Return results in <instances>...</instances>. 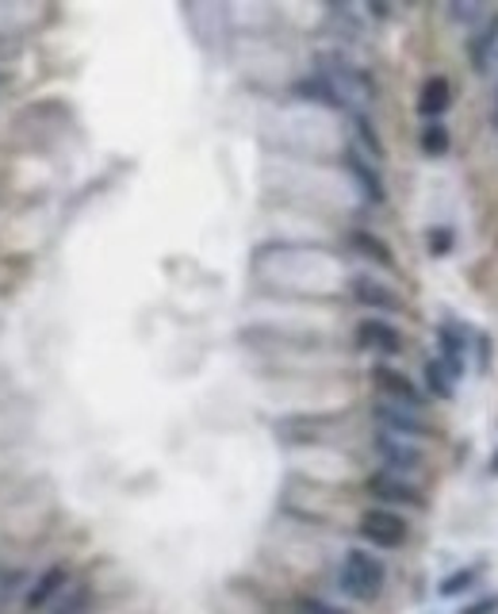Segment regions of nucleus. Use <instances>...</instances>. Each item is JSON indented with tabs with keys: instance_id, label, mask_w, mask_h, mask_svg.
Instances as JSON below:
<instances>
[{
	"instance_id": "1",
	"label": "nucleus",
	"mask_w": 498,
	"mask_h": 614,
	"mask_svg": "<svg viewBox=\"0 0 498 614\" xmlns=\"http://www.w3.org/2000/svg\"><path fill=\"white\" fill-rule=\"evenodd\" d=\"M315 73L337 88V96L349 104V111H357V104H372L376 101V78H372V73L360 70L357 62H349V58L337 55V50L315 58Z\"/></svg>"
},
{
	"instance_id": "2",
	"label": "nucleus",
	"mask_w": 498,
	"mask_h": 614,
	"mask_svg": "<svg viewBox=\"0 0 498 614\" xmlns=\"http://www.w3.org/2000/svg\"><path fill=\"white\" fill-rule=\"evenodd\" d=\"M383 583H388V568H383V560L376 557V553L349 550L342 557V568H337V588H342L349 599H357V603H376L380 591H383Z\"/></svg>"
},
{
	"instance_id": "3",
	"label": "nucleus",
	"mask_w": 498,
	"mask_h": 614,
	"mask_svg": "<svg viewBox=\"0 0 498 614\" xmlns=\"http://www.w3.org/2000/svg\"><path fill=\"white\" fill-rule=\"evenodd\" d=\"M357 530L368 545H376V550H399V545H406V538H411L406 519L399 511H391V507H368V511L360 515Z\"/></svg>"
},
{
	"instance_id": "4",
	"label": "nucleus",
	"mask_w": 498,
	"mask_h": 614,
	"mask_svg": "<svg viewBox=\"0 0 498 614\" xmlns=\"http://www.w3.org/2000/svg\"><path fill=\"white\" fill-rule=\"evenodd\" d=\"M372 385H376V392H380V400H391V403H399V408L418 411L422 403H426V388H418L403 369H395V365H388V362L372 365Z\"/></svg>"
},
{
	"instance_id": "5",
	"label": "nucleus",
	"mask_w": 498,
	"mask_h": 614,
	"mask_svg": "<svg viewBox=\"0 0 498 614\" xmlns=\"http://www.w3.org/2000/svg\"><path fill=\"white\" fill-rule=\"evenodd\" d=\"M372 449H376V457H380V465L388 469V473H395V476H411V473H418V469L426 465V453H422L418 446H411L406 438H395V434L376 430Z\"/></svg>"
},
{
	"instance_id": "6",
	"label": "nucleus",
	"mask_w": 498,
	"mask_h": 614,
	"mask_svg": "<svg viewBox=\"0 0 498 614\" xmlns=\"http://www.w3.org/2000/svg\"><path fill=\"white\" fill-rule=\"evenodd\" d=\"M368 496L376 499L380 507H422V492H418V484L411 481V476H395V473H388V469H380V473H372L368 476Z\"/></svg>"
},
{
	"instance_id": "7",
	"label": "nucleus",
	"mask_w": 498,
	"mask_h": 614,
	"mask_svg": "<svg viewBox=\"0 0 498 614\" xmlns=\"http://www.w3.org/2000/svg\"><path fill=\"white\" fill-rule=\"evenodd\" d=\"M66 588H70V568H66V565L43 568V572L27 583V595H24V603H20V611H24V614H47L50 606L58 603V595H62Z\"/></svg>"
},
{
	"instance_id": "8",
	"label": "nucleus",
	"mask_w": 498,
	"mask_h": 614,
	"mask_svg": "<svg viewBox=\"0 0 498 614\" xmlns=\"http://www.w3.org/2000/svg\"><path fill=\"white\" fill-rule=\"evenodd\" d=\"M372 418H376V430H380V434H395V438H406V441L426 438V434H429L426 418H422L418 411L399 408V403H391V400H376L372 403Z\"/></svg>"
},
{
	"instance_id": "9",
	"label": "nucleus",
	"mask_w": 498,
	"mask_h": 614,
	"mask_svg": "<svg viewBox=\"0 0 498 614\" xmlns=\"http://www.w3.org/2000/svg\"><path fill=\"white\" fill-rule=\"evenodd\" d=\"M349 296H353V304L368 307V311H380V316L403 311V296H399L391 284H383L380 276H368V273L349 276Z\"/></svg>"
},
{
	"instance_id": "10",
	"label": "nucleus",
	"mask_w": 498,
	"mask_h": 614,
	"mask_svg": "<svg viewBox=\"0 0 498 614\" xmlns=\"http://www.w3.org/2000/svg\"><path fill=\"white\" fill-rule=\"evenodd\" d=\"M353 342H357V350L376 354V357L403 354V334H399V327H391L388 319H360L357 331H353Z\"/></svg>"
},
{
	"instance_id": "11",
	"label": "nucleus",
	"mask_w": 498,
	"mask_h": 614,
	"mask_svg": "<svg viewBox=\"0 0 498 614\" xmlns=\"http://www.w3.org/2000/svg\"><path fill=\"white\" fill-rule=\"evenodd\" d=\"M437 362L444 365V373H449L452 380L464 377L467 369V331L460 323H452V319H444L441 327H437Z\"/></svg>"
},
{
	"instance_id": "12",
	"label": "nucleus",
	"mask_w": 498,
	"mask_h": 614,
	"mask_svg": "<svg viewBox=\"0 0 498 614\" xmlns=\"http://www.w3.org/2000/svg\"><path fill=\"white\" fill-rule=\"evenodd\" d=\"M342 166H345V174L357 181V189H360V197L368 200V204H383L388 200V189H383V174L376 169V162H368L365 154H360L357 146H349L342 154Z\"/></svg>"
},
{
	"instance_id": "13",
	"label": "nucleus",
	"mask_w": 498,
	"mask_h": 614,
	"mask_svg": "<svg viewBox=\"0 0 498 614\" xmlns=\"http://www.w3.org/2000/svg\"><path fill=\"white\" fill-rule=\"evenodd\" d=\"M495 50H498V12H487L479 27H472L467 35V62H472L475 73H483L490 62H495Z\"/></svg>"
},
{
	"instance_id": "14",
	"label": "nucleus",
	"mask_w": 498,
	"mask_h": 614,
	"mask_svg": "<svg viewBox=\"0 0 498 614\" xmlns=\"http://www.w3.org/2000/svg\"><path fill=\"white\" fill-rule=\"evenodd\" d=\"M452 108V81L449 78H429L418 88V116L422 119H441Z\"/></svg>"
},
{
	"instance_id": "15",
	"label": "nucleus",
	"mask_w": 498,
	"mask_h": 614,
	"mask_svg": "<svg viewBox=\"0 0 498 614\" xmlns=\"http://www.w3.org/2000/svg\"><path fill=\"white\" fill-rule=\"evenodd\" d=\"M349 250L360 253V258H368L372 265H380V269H395V253H391V246L383 243L380 235L365 231V227L349 231Z\"/></svg>"
},
{
	"instance_id": "16",
	"label": "nucleus",
	"mask_w": 498,
	"mask_h": 614,
	"mask_svg": "<svg viewBox=\"0 0 498 614\" xmlns=\"http://www.w3.org/2000/svg\"><path fill=\"white\" fill-rule=\"evenodd\" d=\"M292 93L299 96V101H311V104H322V108H349V104L337 96V88L330 85V81H322L319 73H311V78L296 81L292 85Z\"/></svg>"
},
{
	"instance_id": "17",
	"label": "nucleus",
	"mask_w": 498,
	"mask_h": 614,
	"mask_svg": "<svg viewBox=\"0 0 498 614\" xmlns=\"http://www.w3.org/2000/svg\"><path fill=\"white\" fill-rule=\"evenodd\" d=\"M418 146H422V154H426V158H444V154H449V146H452L449 127H444L441 119H426V123H422V131H418Z\"/></svg>"
},
{
	"instance_id": "18",
	"label": "nucleus",
	"mask_w": 498,
	"mask_h": 614,
	"mask_svg": "<svg viewBox=\"0 0 498 614\" xmlns=\"http://www.w3.org/2000/svg\"><path fill=\"white\" fill-rule=\"evenodd\" d=\"M88 606H93V588L88 583H73V588H66L58 595V603L47 614H88Z\"/></svg>"
},
{
	"instance_id": "19",
	"label": "nucleus",
	"mask_w": 498,
	"mask_h": 614,
	"mask_svg": "<svg viewBox=\"0 0 498 614\" xmlns=\"http://www.w3.org/2000/svg\"><path fill=\"white\" fill-rule=\"evenodd\" d=\"M24 595H27V572L24 568L0 572V614H9L12 603H24Z\"/></svg>"
},
{
	"instance_id": "20",
	"label": "nucleus",
	"mask_w": 498,
	"mask_h": 614,
	"mask_svg": "<svg viewBox=\"0 0 498 614\" xmlns=\"http://www.w3.org/2000/svg\"><path fill=\"white\" fill-rule=\"evenodd\" d=\"M353 131H357V142H360V154H365L368 162H380L383 158V142L380 134L372 131V123H368L365 111H353Z\"/></svg>"
},
{
	"instance_id": "21",
	"label": "nucleus",
	"mask_w": 498,
	"mask_h": 614,
	"mask_svg": "<svg viewBox=\"0 0 498 614\" xmlns=\"http://www.w3.org/2000/svg\"><path fill=\"white\" fill-rule=\"evenodd\" d=\"M422 377H426V392L429 395H437V400H452V388H456V380L444 373V365L437 362V357L422 365Z\"/></svg>"
},
{
	"instance_id": "22",
	"label": "nucleus",
	"mask_w": 498,
	"mask_h": 614,
	"mask_svg": "<svg viewBox=\"0 0 498 614\" xmlns=\"http://www.w3.org/2000/svg\"><path fill=\"white\" fill-rule=\"evenodd\" d=\"M479 580V568H456V572H449L444 576L441 583H437V595H444V599H452V595H464L472 583Z\"/></svg>"
},
{
	"instance_id": "23",
	"label": "nucleus",
	"mask_w": 498,
	"mask_h": 614,
	"mask_svg": "<svg viewBox=\"0 0 498 614\" xmlns=\"http://www.w3.org/2000/svg\"><path fill=\"white\" fill-rule=\"evenodd\" d=\"M426 243H429V253H434V258H444V253H452V246H456V235H452L449 227H429Z\"/></svg>"
},
{
	"instance_id": "24",
	"label": "nucleus",
	"mask_w": 498,
	"mask_h": 614,
	"mask_svg": "<svg viewBox=\"0 0 498 614\" xmlns=\"http://www.w3.org/2000/svg\"><path fill=\"white\" fill-rule=\"evenodd\" d=\"M299 614H349V611L337 603H327V599H319V595H304L299 599Z\"/></svg>"
},
{
	"instance_id": "25",
	"label": "nucleus",
	"mask_w": 498,
	"mask_h": 614,
	"mask_svg": "<svg viewBox=\"0 0 498 614\" xmlns=\"http://www.w3.org/2000/svg\"><path fill=\"white\" fill-rule=\"evenodd\" d=\"M498 611V595H483L479 603H472V606H464L460 614H495Z\"/></svg>"
},
{
	"instance_id": "26",
	"label": "nucleus",
	"mask_w": 498,
	"mask_h": 614,
	"mask_svg": "<svg viewBox=\"0 0 498 614\" xmlns=\"http://www.w3.org/2000/svg\"><path fill=\"white\" fill-rule=\"evenodd\" d=\"M0 88H4V73H0Z\"/></svg>"
},
{
	"instance_id": "27",
	"label": "nucleus",
	"mask_w": 498,
	"mask_h": 614,
	"mask_svg": "<svg viewBox=\"0 0 498 614\" xmlns=\"http://www.w3.org/2000/svg\"><path fill=\"white\" fill-rule=\"evenodd\" d=\"M495 473H498V453H495Z\"/></svg>"
}]
</instances>
